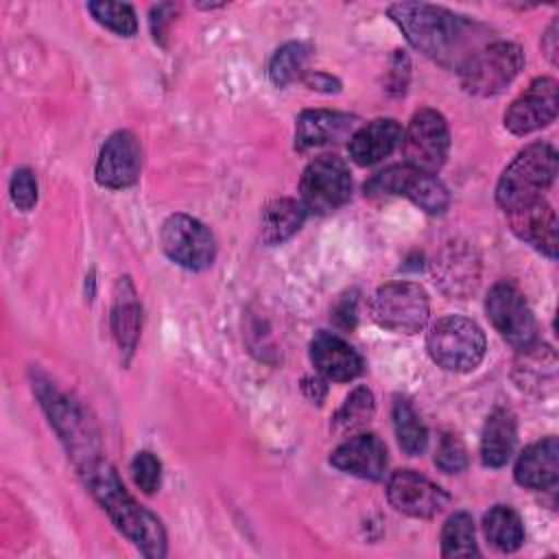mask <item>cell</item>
I'll list each match as a JSON object with an SVG mask.
<instances>
[{"label": "cell", "mask_w": 559, "mask_h": 559, "mask_svg": "<svg viewBox=\"0 0 559 559\" xmlns=\"http://www.w3.org/2000/svg\"><path fill=\"white\" fill-rule=\"evenodd\" d=\"M389 17L413 48L450 70H461L489 39L485 24L437 4L397 2L389 7Z\"/></svg>", "instance_id": "6da1fadb"}, {"label": "cell", "mask_w": 559, "mask_h": 559, "mask_svg": "<svg viewBox=\"0 0 559 559\" xmlns=\"http://www.w3.org/2000/svg\"><path fill=\"white\" fill-rule=\"evenodd\" d=\"M85 487L103 507L116 528L146 557L166 555V531L157 515L135 502L124 489L116 467L103 456L90 461L79 469Z\"/></svg>", "instance_id": "7a4b0ae2"}, {"label": "cell", "mask_w": 559, "mask_h": 559, "mask_svg": "<svg viewBox=\"0 0 559 559\" xmlns=\"http://www.w3.org/2000/svg\"><path fill=\"white\" fill-rule=\"evenodd\" d=\"M557 175V151L548 142H533L504 168L496 186V201L507 214L524 203L542 199Z\"/></svg>", "instance_id": "3957f363"}, {"label": "cell", "mask_w": 559, "mask_h": 559, "mask_svg": "<svg viewBox=\"0 0 559 559\" xmlns=\"http://www.w3.org/2000/svg\"><path fill=\"white\" fill-rule=\"evenodd\" d=\"M33 389L37 391L39 404L48 415L50 424L55 426L57 435L66 443L76 469L87 465L90 461L100 456V441L98 432L87 417V413L63 391H59L48 380H35Z\"/></svg>", "instance_id": "277c9868"}, {"label": "cell", "mask_w": 559, "mask_h": 559, "mask_svg": "<svg viewBox=\"0 0 559 559\" xmlns=\"http://www.w3.org/2000/svg\"><path fill=\"white\" fill-rule=\"evenodd\" d=\"M426 349L441 369L465 373L483 362L487 341L478 323L461 314H448L430 325Z\"/></svg>", "instance_id": "5b68a950"}, {"label": "cell", "mask_w": 559, "mask_h": 559, "mask_svg": "<svg viewBox=\"0 0 559 559\" xmlns=\"http://www.w3.org/2000/svg\"><path fill=\"white\" fill-rule=\"evenodd\" d=\"M524 68V52L513 41H487L459 70L461 85L474 96L500 94Z\"/></svg>", "instance_id": "8992f818"}, {"label": "cell", "mask_w": 559, "mask_h": 559, "mask_svg": "<svg viewBox=\"0 0 559 559\" xmlns=\"http://www.w3.org/2000/svg\"><path fill=\"white\" fill-rule=\"evenodd\" d=\"M367 197H406L426 214H443L450 205V192L443 181L408 164H393L365 183Z\"/></svg>", "instance_id": "52a82bcc"}, {"label": "cell", "mask_w": 559, "mask_h": 559, "mask_svg": "<svg viewBox=\"0 0 559 559\" xmlns=\"http://www.w3.org/2000/svg\"><path fill=\"white\" fill-rule=\"evenodd\" d=\"M369 312L371 319L389 332L417 334L428 323L430 299L415 282H391L373 293Z\"/></svg>", "instance_id": "ba28073f"}, {"label": "cell", "mask_w": 559, "mask_h": 559, "mask_svg": "<svg viewBox=\"0 0 559 559\" xmlns=\"http://www.w3.org/2000/svg\"><path fill=\"white\" fill-rule=\"evenodd\" d=\"M352 197V175L338 155H319L301 173L299 201L312 214H330Z\"/></svg>", "instance_id": "9c48e42d"}, {"label": "cell", "mask_w": 559, "mask_h": 559, "mask_svg": "<svg viewBox=\"0 0 559 559\" xmlns=\"http://www.w3.org/2000/svg\"><path fill=\"white\" fill-rule=\"evenodd\" d=\"M404 164L424 173H437L450 151V129L445 118L435 109H419L413 114L406 131H402Z\"/></svg>", "instance_id": "30bf717a"}, {"label": "cell", "mask_w": 559, "mask_h": 559, "mask_svg": "<svg viewBox=\"0 0 559 559\" xmlns=\"http://www.w3.org/2000/svg\"><path fill=\"white\" fill-rule=\"evenodd\" d=\"M164 253L181 269L203 271L216 258V240L212 231L188 214H173L159 231Z\"/></svg>", "instance_id": "8fae6325"}, {"label": "cell", "mask_w": 559, "mask_h": 559, "mask_svg": "<svg viewBox=\"0 0 559 559\" xmlns=\"http://www.w3.org/2000/svg\"><path fill=\"white\" fill-rule=\"evenodd\" d=\"M485 310L498 334L509 345L520 349L535 343L537 323L533 310L522 290L513 282L502 280L493 284L485 299Z\"/></svg>", "instance_id": "7c38bea8"}, {"label": "cell", "mask_w": 559, "mask_h": 559, "mask_svg": "<svg viewBox=\"0 0 559 559\" xmlns=\"http://www.w3.org/2000/svg\"><path fill=\"white\" fill-rule=\"evenodd\" d=\"M386 498L395 511L411 518H432L450 502V496L437 483L413 469H397L391 474Z\"/></svg>", "instance_id": "4fadbf2b"}, {"label": "cell", "mask_w": 559, "mask_h": 559, "mask_svg": "<svg viewBox=\"0 0 559 559\" xmlns=\"http://www.w3.org/2000/svg\"><path fill=\"white\" fill-rule=\"evenodd\" d=\"M557 107V81L539 76L509 105L504 111V127L515 135L533 133L555 120Z\"/></svg>", "instance_id": "5bb4252c"}, {"label": "cell", "mask_w": 559, "mask_h": 559, "mask_svg": "<svg viewBox=\"0 0 559 559\" xmlns=\"http://www.w3.org/2000/svg\"><path fill=\"white\" fill-rule=\"evenodd\" d=\"M140 168L142 151L138 138L131 131H116L100 146L94 175L98 186L122 190L138 181Z\"/></svg>", "instance_id": "9a60e30c"}, {"label": "cell", "mask_w": 559, "mask_h": 559, "mask_svg": "<svg viewBox=\"0 0 559 559\" xmlns=\"http://www.w3.org/2000/svg\"><path fill=\"white\" fill-rule=\"evenodd\" d=\"M386 445L371 432H360L343 441L330 454V465L367 480H382L386 474Z\"/></svg>", "instance_id": "2e32d148"}, {"label": "cell", "mask_w": 559, "mask_h": 559, "mask_svg": "<svg viewBox=\"0 0 559 559\" xmlns=\"http://www.w3.org/2000/svg\"><path fill=\"white\" fill-rule=\"evenodd\" d=\"M507 221L520 240L550 260L557 258V216L544 197L507 212Z\"/></svg>", "instance_id": "e0dca14e"}, {"label": "cell", "mask_w": 559, "mask_h": 559, "mask_svg": "<svg viewBox=\"0 0 559 559\" xmlns=\"http://www.w3.org/2000/svg\"><path fill=\"white\" fill-rule=\"evenodd\" d=\"M310 360L314 369L334 382H349L365 369L360 354L341 336L319 330L310 341Z\"/></svg>", "instance_id": "ac0fdd59"}, {"label": "cell", "mask_w": 559, "mask_h": 559, "mask_svg": "<svg viewBox=\"0 0 559 559\" xmlns=\"http://www.w3.org/2000/svg\"><path fill=\"white\" fill-rule=\"evenodd\" d=\"M358 129V118L343 111L330 109H306L297 118L295 146L299 151L317 148L325 144H336L347 140Z\"/></svg>", "instance_id": "d6986e66"}, {"label": "cell", "mask_w": 559, "mask_h": 559, "mask_svg": "<svg viewBox=\"0 0 559 559\" xmlns=\"http://www.w3.org/2000/svg\"><path fill=\"white\" fill-rule=\"evenodd\" d=\"M402 142V127L393 118H376L354 131L349 138V157L358 166H373L389 157Z\"/></svg>", "instance_id": "ffe728a7"}, {"label": "cell", "mask_w": 559, "mask_h": 559, "mask_svg": "<svg viewBox=\"0 0 559 559\" xmlns=\"http://www.w3.org/2000/svg\"><path fill=\"white\" fill-rule=\"evenodd\" d=\"M518 485L526 489H550L559 478V441L546 437L531 443L518 459L513 472Z\"/></svg>", "instance_id": "44dd1931"}, {"label": "cell", "mask_w": 559, "mask_h": 559, "mask_svg": "<svg viewBox=\"0 0 559 559\" xmlns=\"http://www.w3.org/2000/svg\"><path fill=\"white\" fill-rule=\"evenodd\" d=\"M142 328V308L138 301V293L129 277H120L114 288V308H111V332L124 356V362L135 352Z\"/></svg>", "instance_id": "7402d4cb"}, {"label": "cell", "mask_w": 559, "mask_h": 559, "mask_svg": "<svg viewBox=\"0 0 559 559\" xmlns=\"http://www.w3.org/2000/svg\"><path fill=\"white\" fill-rule=\"evenodd\" d=\"M513 378L518 386L526 393L555 391L557 384V356L548 345H526L520 347V356L513 365Z\"/></svg>", "instance_id": "603a6c76"}, {"label": "cell", "mask_w": 559, "mask_h": 559, "mask_svg": "<svg viewBox=\"0 0 559 559\" xmlns=\"http://www.w3.org/2000/svg\"><path fill=\"white\" fill-rule=\"evenodd\" d=\"M518 426L509 408H493L483 426L480 437V459L487 467H502L515 448Z\"/></svg>", "instance_id": "cb8c5ba5"}, {"label": "cell", "mask_w": 559, "mask_h": 559, "mask_svg": "<svg viewBox=\"0 0 559 559\" xmlns=\"http://www.w3.org/2000/svg\"><path fill=\"white\" fill-rule=\"evenodd\" d=\"M308 216V210L299 199L282 197L273 199L264 205L260 214V234L266 245H282L290 236H295L304 221Z\"/></svg>", "instance_id": "d4e9b609"}, {"label": "cell", "mask_w": 559, "mask_h": 559, "mask_svg": "<svg viewBox=\"0 0 559 559\" xmlns=\"http://www.w3.org/2000/svg\"><path fill=\"white\" fill-rule=\"evenodd\" d=\"M483 533H485L487 542L502 552H513L524 542L522 518L509 504H496L485 513Z\"/></svg>", "instance_id": "484cf974"}, {"label": "cell", "mask_w": 559, "mask_h": 559, "mask_svg": "<svg viewBox=\"0 0 559 559\" xmlns=\"http://www.w3.org/2000/svg\"><path fill=\"white\" fill-rule=\"evenodd\" d=\"M391 417H393V430H395L400 448L408 456L421 454L428 445V430H426L424 421L419 419L417 411L413 408V404L404 397H395Z\"/></svg>", "instance_id": "4316f807"}, {"label": "cell", "mask_w": 559, "mask_h": 559, "mask_svg": "<svg viewBox=\"0 0 559 559\" xmlns=\"http://www.w3.org/2000/svg\"><path fill=\"white\" fill-rule=\"evenodd\" d=\"M441 555L443 557H478L474 520L467 511L452 513L441 531Z\"/></svg>", "instance_id": "83f0119b"}, {"label": "cell", "mask_w": 559, "mask_h": 559, "mask_svg": "<svg viewBox=\"0 0 559 559\" xmlns=\"http://www.w3.org/2000/svg\"><path fill=\"white\" fill-rule=\"evenodd\" d=\"M310 48L304 41H288L280 46L269 61V79L275 87H286L306 74Z\"/></svg>", "instance_id": "f1b7e54d"}, {"label": "cell", "mask_w": 559, "mask_h": 559, "mask_svg": "<svg viewBox=\"0 0 559 559\" xmlns=\"http://www.w3.org/2000/svg\"><path fill=\"white\" fill-rule=\"evenodd\" d=\"M376 411L373 393L367 386H356L343 402V406L332 417V430L336 435H347L360 430Z\"/></svg>", "instance_id": "f546056e"}, {"label": "cell", "mask_w": 559, "mask_h": 559, "mask_svg": "<svg viewBox=\"0 0 559 559\" xmlns=\"http://www.w3.org/2000/svg\"><path fill=\"white\" fill-rule=\"evenodd\" d=\"M87 11L105 28L114 31L120 37H133L138 33V17L131 4L127 2H90Z\"/></svg>", "instance_id": "4dcf8cb0"}, {"label": "cell", "mask_w": 559, "mask_h": 559, "mask_svg": "<svg viewBox=\"0 0 559 559\" xmlns=\"http://www.w3.org/2000/svg\"><path fill=\"white\" fill-rule=\"evenodd\" d=\"M435 465L445 474H461L467 467V450L459 435L443 432L435 452Z\"/></svg>", "instance_id": "1f68e13d"}, {"label": "cell", "mask_w": 559, "mask_h": 559, "mask_svg": "<svg viewBox=\"0 0 559 559\" xmlns=\"http://www.w3.org/2000/svg\"><path fill=\"white\" fill-rule=\"evenodd\" d=\"M131 476H133V483L138 489H142L144 493H155L162 483L159 459L148 450L138 452L131 461Z\"/></svg>", "instance_id": "d6a6232c"}, {"label": "cell", "mask_w": 559, "mask_h": 559, "mask_svg": "<svg viewBox=\"0 0 559 559\" xmlns=\"http://www.w3.org/2000/svg\"><path fill=\"white\" fill-rule=\"evenodd\" d=\"M11 201L17 210L28 212L37 203V179L28 168H17L9 183Z\"/></svg>", "instance_id": "836d02e7"}, {"label": "cell", "mask_w": 559, "mask_h": 559, "mask_svg": "<svg viewBox=\"0 0 559 559\" xmlns=\"http://www.w3.org/2000/svg\"><path fill=\"white\" fill-rule=\"evenodd\" d=\"M408 76H411V61L404 55V50H395L386 72V92L393 96H402L406 92Z\"/></svg>", "instance_id": "e575fe53"}, {"label": "cell", "mask_w": 559, "mask_h": 559, "mask_svg": "<svg viewBox=\"0 0 559 559\" xmlns=\"http://www.w3.org/2000/svg\"><path fill=\"white\" fill-rule=\"evenodd\" d=\"M332 321L341 330H354L356 325V295H343L332 308Z\"/></svg>", "instance_id": "d590c367"}, {"label": "cell", "mask_w": 559, "mask_h": 559, "mask_svg": "<svg viewBox=\"0 0 559 559\" xmlns=\"http://www.w3.org/2000/svg\"><path fill=\"white\" fill-rule=\"evenodd\" d=\"M175 11H177L175 4H157V7L151 9V33H153L155 41L164 39L166 31H168V24L175 17Z\"/></svg>", "instance_id": "8d00e7d4"}, {"label": "cell", "mask_w": 559, "mask_h": 559, "mask_svg": "<svg viewBox=\"0 0 559 559\" xmlns=\"http://www.w3.org/2000/svg\"><path fill=\"white\" fill-rule=\"evenodd\" d=\"M301 81L310 87V90H317V92H325V94H332V92H341V81L328 72H306L301 76Z\"/></svg>", "instance_id": "74e56055"}, {"label": "cell", "mask_w": 559, "mask_h": 559, "mask_svg": "<svg viewBox=\"0 0 559 559\" xmlns=\"http://www.w3.org/2000/svg\"><path fill=\"white\" fill-rule=\"evenodd\" d=\"M301 391L306 393L308 400L321 404V400L325 397L328 386H325V382H323L321 378H304V380H301Z\"/></svg>", "instance_id": "f35d334b"}, {"label": "cell", "mask_w": 559, "mask_h": 559, "mask_svg": "<svg viewBox=\"0 0 559 559\" xmlns=\"http://www.w3.org/2000/svg\"><path fill=\"white\" fill-rule=\"evenodd\" d=\"M542 50L550 59V63H557V20L548 26V31L542 37Z\"/></svg>", "instance_id": "ab89813d"}]
</instances>
